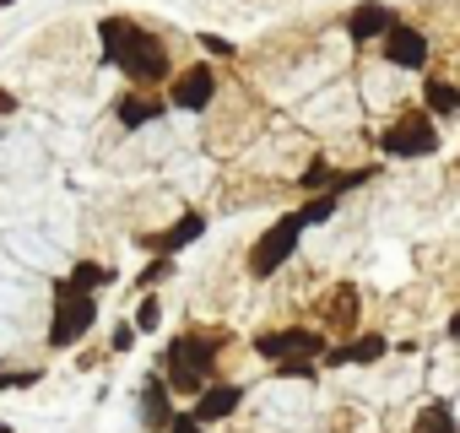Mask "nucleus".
<instances>
[{
    "mask_svg": "<svg viewBox=\"0 0 460 433\" xmlns=\"http://www.w3.org/2000/svg\"><path fill=\"white\" fill-rule=\"evenodd\" d=\"M98 39H103L109 66H119L136 87H163V82L173 76L168 49H163L141 22H130V17H103V22H98Z\"/></svg>",
    "mask_w": 460,
    "mask_h": 433,
    "instance_id": "f257e3e1",
    "label": "nucleus"
},
{
    "mask_svg": "<svg viewBox=\"0 0 460 433\" xmlns=\"http://www.w3.org/2000/svg\"><path fill=\"white\" fill-rule=\"evenodd\" d=\"M217 374V347L211 336H173L163 347V379L173 384V395H200Z\"/></svg>",
    "mask_w": 460,
    "mask_h": 433,
    "instance_id": "f03ea898",
    "label": "nucleus"
},
{
    "mask_svg": "<svg viewBox=\"0 0 460 433\" xmlns=\"http://www.w3.org/2000/svg\"><path fill=\"white\" fill-rule=\"evenodd\" d=\"M304 211H288V216H277V223L250 244V277L255 282H266V277H277L293 255H298V239H304Z\"/></svg>",
    "mask_w": 460,
    "mask_h": 433,
    "instance_id": "7ed1b4c3",
    "label": "nucleus"
},
{
    "mask_svg": "<svg viewBox=\"0 0 460 433\" xmlns=\"http://www.w3.org/2000/svg\"><path fill=\"white\" fill-rule=\"evenodd\" d=\"M98 325V293H76V287H55V314H49V347L71 352L87 331Z\"/></svg>",
    "mask_w": 460,
    "mask_h": 433,
    "instance_id": "20e7f679",
    "label": "nucleus"
},
{
    "mask_svg": "<svg viewBox=\"0 0 460 433\" xmlns=\"http://www.w3.org/2000/svg\"><path fill=\"white\" fill-rule=\"evenodd\" d=\"M379 152L385 157H433L438 152V119L422 109H411V114H401L390 130H379Z\"/></svg>",
    "mask_w": 460,
    "mask_h": 433,
    "instance_id": "39448f33",
    "label": "nucleus"
},
{
    "mask_svg": "<svg viewBox=\"0 0 460 433\" xmlns=\"http://www.w3.org/2000/svg\"><path fill=\"white\" fill-rule=\"evenodd\" d=\"M331 341H325V331H309V325H288V331H266V336H255V352L261 358H271V363H293V358H309V363H320V352H325Z\"/></svg>",
    "mask_w": 460,
    "mask_h": 433,
    "instance_id": "423d86ee",
    "label": "nucleus"
},
{
    "mask_svg": "<svg viewBox=\"0 0 460 433\" xmlns=\"http://www.w3.org/2000/svg\"><path fill=\"white\" fill-rule=\"evenodd\" d=\"M211 98H217V71H211L206 60L184 66V71L173 76V87H168V103H173V109H184V114L211 109Z\"/></svg>",
    "mask_w": 460,
    "mask_h": 433,
    "instance_id": "0eeeda50",
    "label": "nucleus"
},
{
    "mask_svg": "<svg viewBox=\"0 0 460 433\" xmlns=\"http://www.w3.org/2000/svg\"><path fill=\"white\" fill-rule=\"evenodd\" d=\"M379 49H385V60L395 71H422L428 66V33L411 28V22H390V33L379 39Z\"/></svg>",
    "mask_w": 460,
    "mask_h": 433,
    "instance_id": "6e6552de",
    "label": "nucleus"
},
{
    "mask_svg": "<svg viewBox=\"0 0 460 433\" xmlns=\"http://www.w3.org/2000/svg\"><path fill=\"white\" fill-rule=\"evenodd\" d=\"M390 22H395L390 0H358V6L347 12V39H352L358 49H368V44H379V39L390 33Z\"/></svg>",
    "mask_w": 460,
    "mask_h": 433,
    "instance_id": "1a4fd4ad",
    "label": "nucleus"
},
{
    "mask_svg": "<svg viewBox=\"0 0 460 433\" xmlns=\"http://www.w3.org/2000/svg\"><path fill=\"white\" fill-rule=\"evenodd\" d=\"M239 401H244V384H222V379H211L200 395H195V406H190V417L200 422V428H211V422H227L239 411Z\"/></svg>",
    "mask_w": 460,
    "mask_h": 433,
    "instance_id": "9d476101",
    "label": "nucleus"
},
{
    "mask_svg": "<svg viewBox=\"0 0 460 433\" xmlns=\"http://www.w3.org/2000/svg\"><path fill=\"white\" fill-rule=\"evenodd\" d=\"M385 352H390L385 336H352L347 347H325L320 363H325V368H347V363H379Z\"/></svg>",
    "mask_w": 460,
    "mask_h": 433,
    "instance_id": "9b49d317",
    "label": "nucleus"
},
{
    "mask_svg": "<svg viewBox=\"0 0 460 433\" xmlns=\"http://www.w3.org/2000/svg\"><path fill=\"white\" fill-rule=\"evenodd\" d=\"M141 422L146 428H168L173 422V384L163 374H146V384H141Z\"/></svg>",
    "mask_w": 460,
    "mask_h": 433,
    "instance_id": "f8f14e48",
    "label": "nucleus"
},
{
    "mask_svg": "<svg viewBox=\"0 0 460 433\" xmlns=\"http://www.w3.org/2000/svg\"><path fill=\"white\" fill-rule=\"evenodd\" d=\"M114 114H119V125H125V130H141V125H157V119L168 114V103H163L157 93H125Z\"/></svg>",
    "mask_w": 460,
    "mask_h": 433,
    "instance_id": "ddd939ff",
    "label": "nucleus"
},
{
    "mask_svg": "<svg viewBox=\"0 0 460 433\" xmlns=\"http://www.w3.org/2000/svg\"><path fill=\"white\" fill-rule=\"evenodd\" d=\"M200 234H206V216H200V211H184L163 239H152V250H157V255H179V250H190Z\"/></svg>",
    "mask_w": 460,
    "mask_h": 433,
    "instance_id": "4468645a",
    "label": "nucleus"
},
{
    "mask_svg": "<svg viewBox=\"0 0 460 433\" xmlns=\"http://www.w3.org/2000/svg\"><path fill=\"white\" fill-rule=\"evenodd\" d=\"M422 98H428V114H433V119L460 114V87L444 82V76H428V82H422Z\"/></svg>",
    "mask_w": 460,
    "mask_h": 433,
    "instance_id": "2eb2a0df",
    "label": "nucleus"
},
{
    "mask_svg": "<svg viewBox=\"0 0 460 433\" xmlns=\"http://www.w3.org/2000/svg\"><path fill=\"white\" fill-rule=\"evenodd\" d=\"M411 433H460L455 406H449V401H428V406L411 417Z\"/></svg>",
    "mask_w": 460,
    "mask_h": 433,
    "instance_id": "dca6fc26",
    "label": "nucleus"
},
{
    "mask_svg": "<svg viewBox=\"0 0 460 433\" xmlns=\"http://www.w3.org/2000/svg\"><path fill=\"white\" fill-rule=\"evenodd\" d=\"M325 320L336 325V331H352V320H358V287H336L331 298H325Z\"/></svg>",
    "mask_w": 460,
    "mask_h": 433,
    "instance_id": "f3484780",
    "label": "nucleus"
},
{
    "mask_svg": "<svg viewBox=\"0 0 460 433\" xmlns=\"http://www.w3.org/2000/svg\"><path fill=\"white\" fill-rule=\"evenodd\" d=\"M109 282H114V271L98 266V261H76L71 277H66V287H76V293H98V287H109Z\"/></svg>",
    "mask_w": 460,
    "mask_h": 433,
    "instance_id": "a211bd4d",
    "label": "nucleus"
},
{
    "mask_svg": "<svg viewBox=\"0 0 460 433\" xmlns=\"http://www.w3.org/2000/svg\"><path fill=\"white\" fill-rule=\"evenodd\" d=\"M298 211H304V223H309V228H314V223H331V216L341 211V195H336V190H320V195H309Z\"/></svg>",
    "mask_w": 460,
    "mask_h": 433,
    "instance_id": "6ab92c4d",
    "label": "nucleus"
},
{
    "mask_svg": "<svg viewBox=\"0 0 460 433\" xmlns=\"http://www.w3.org/2000/svg\"><path fill=\"white\" fill-rule=\"evenodd\" d=\"M379 168H347V173H331V190L336 195H347V190H358V184H368Z\"/></svg>",
    "mask_w": 460,
    "mask_h": 433,
    "instance_id": "aec40b11",
    "label": "nucleus"
},
{
    "mask_svg": "<svg viewBox=\"0 0 460 433\" xmlns=\"http://www.w3.org/2000/svg\"><path fill=\"white\" fill-rule=\"evenodd\" d=\"M130 325H136V331H157V325H163V304H157V298H152V293H146V298H141V309H136V320H130Z\"/></svg>",
    "mask_w": 460,
    "mask_h": 433,
    "instance_id": "412c9836",
    "label": "nucleus"
},
{
    "mask_svg": "<svg viewBox=\"0 0 460 433\" xmlns=\"http://www.w3.org/2000/svg\"><path fill=\"white\" fill-rule=\"evenodd\" d=\"M168 271H173V255H157V261H152V266H146V271H141V277H136V287H141V293H146V287H157V282H163V277H168Z\"/></svg>",
    "mask_w": 460,
    "mask_h": 433,
    "instance_id": "4be33fe9",
    "label": "nucleus"
},
{
    "mask_svg": "<svg viewBox=\"0 0 460 433\" xmlns=\"http://www.w3.org/2000/svg\"><path fill=\"white\" fill-rule=\"evenodd\" d=\"M200 44H206V55H217V60H227V55H234V44H227L222 33H200Z\"/></svg>",
    "mask_w": 460,
    "mask_h": 433,
    "instance_id": "5701e85b",
    "label": "nucleus"
},
{
    "mask_svg": "<svg viewBox=\"0 0 460 433\" xmlns=\"http://www.w3.org/2000/svg\"><path fill=\"white\" fill-rule=\"evenodd\" d=\"M136 336H141L136 325H114V336H109V347H114V352H130V341H136Z\"/></svg>",
    "mask_w": 460,
    "mask_h": 433,
    "instance_id": "b1692460",
    "label": "nucleus"
},
{
    "mask_svg": "<svg viewBox=\"0 0 460 433\" xmlns=\"http://www.w3.org/2000/svg\"><path fill=\"white\" fill-rule=\"evenodd\" d=\"M168 433H200V422H195L190 411H173V422H168Z\"/></svg>",
    "mask_w": 460,
    "mask_h": 433,
    "instance_id": "393cba45",
    "label": "nucleus"
},
{
    "mask_svg": "<svg viewBox=\"0 0 460 433\" xmlns=\"http://www.w3.org/2000/svg\"><path fill=\"white\" fill-rule=\"evenodd\" d=\"M12 109H17V98H12L6 87H0V114H12Z\"/></svg>",
    "mask_w": 460,
    "mask_h": 433,
    "instance_id": "a878e982",
    "label": "nucleus"
},
{
    "mask_svg": "<svg viewBox=\"0 0 460 433\" xmlns=\"http://www.w3.org/2000/svg\"><path fill=\"white\" fill-rule=\"evenodd\" d=\"M449 336H455V341H460V309H455V314H449Z\"/></svg>",
    "mask_w": 460,
    "mask_h": 433,
    "instance_id": "bb28decb",
    "label": "nucleus"
},
{
    "mask_svg": "<svg viewBox=\"0 0 460 433\" xmlns=\"http://www.w3.org/2000/svg\"><path fill=\"white\" fill-rule=\"evenodd\" d=\"M0 6H17V0H0Z\"/></svg>",
    "mask_w": 460,
    "mask_h": 433,
    "instance_id": "cd10ccee",
    "label": "nucleus"
},
{
    "mask_svg": "<svg viewBox=\"0 0 460 433\" xmlns=\"http://www.w3.org/2000/svg\"><path fill=\"white\" fill-rule=\"evenodd\" d=\"M0 433H12V428H6V422H0Z\"/></svg>",
    "mask_w": 460,
    "mask_h": 433,
    "instance_id": "c85d7f7f",
    "label": "nucleus"
}]
</instances>
